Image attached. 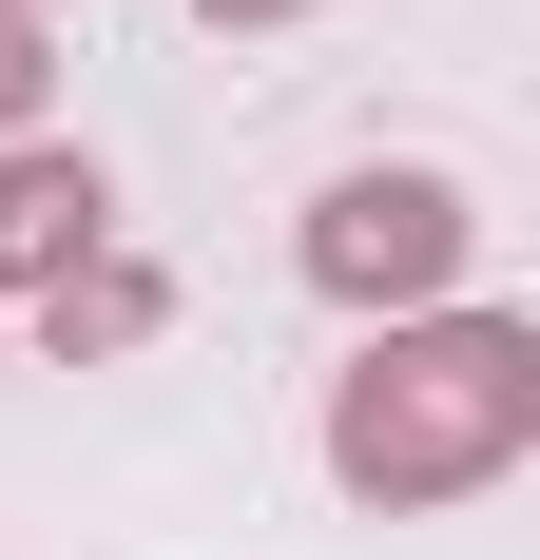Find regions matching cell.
I'll return each mask as SVG.
<instances>
[{"label": "cell", "instance_id": "cell-1", "mask_svg": "<svg viewBox=\"0 0 540 560\" xmlns=\"http://www.w3.org/2000/svg\"><path fill=\"white\" fill-rule=\"evenodd\" d=\"M540 445V329L502 310H444V329H386L348 387H328V464L348 503H463Z\"/></svg>", "mask_w": 540, "mask_h": 560}, {"label": "cell", "instance_id": "cell-2", "mask_svg": "<svg viewBox=\"0 0 540 560\" xmlns=\"http://www.w3.org/2000/svg\"><path fill=\"white\" fill-rule=\"evenodd\" d=\"M463 194H444V174H348V194H328L309 213V290H348V310H425L444 271H463Z\"/></svg>", "mask_w": 540, "mask_h": 560}, {"label": "cell", "instance_id": "cell-3", "mask_svg": "<svg viewBox=\"0 0 540 560\" xmlns=\"http://www.w3.org/2000/svg\"><path fill=\"white\" fill-rule=\"evenodd\" d=\"M97 213H116L97 155H0V271H20V290L78 271V252H97Z\"/></svg>", "mask_w": 540, "mask_h": 560}, {"label": "cell", "instance_id": "cell-4", "mask_svg": "<svg viewBox=\"0 0 540 560\" xmlns=\"http://www.w3.org/2000/svg\"><path fill=\"white\" fill-rule=\"evenodd\" d=\"M39 329H58V368H78V348H136V329H155V271H116V252H78V271L39 290Z\"/></svg>", "mask_w": 540, "mask_h": 560}, {"label": "cell", "instance_id": "cell-5", "mask_svg": "<svg viewBox=\"0 0 540 560\" xmlns=\"http://www.w3.org/2000/svg\"><path fill=\"white\" fill-rule=\"evenodd\" d=\"M39 78H58V58H39V0H0V136L39 116Z\"/></svg>", "mask_w": 540, "mask_h": 560}, {"label": "cell", "instance_id": "cell-6", "mask_svg": "<svg viewBox=\"0 0 540 560\" xmlns=\"http://www.w3.org/2000/svg\"><path fill=\"white\" fill-rule=\"evenodd\" d=\"M213 20H290V0H213Z\"/></svg>", "mask_w": 540, "mask_h": 560}]
</instances>
